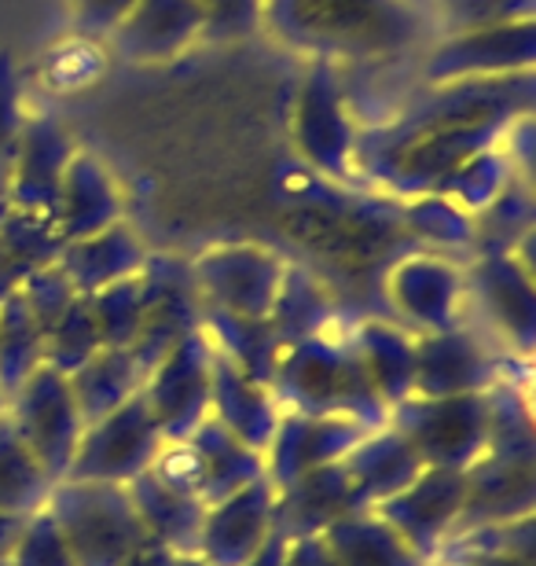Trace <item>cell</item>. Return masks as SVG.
Listing matches in <instances>:
<instances>
[{
	"label": "cell",
	"instance_id": "obj_4",
	"mask_svg": "<svg viewBox=\"0 0 536 566\" xmlns=\"http://www.w3.org/2000/svg\"><path fill=\"white\" fill-rule=\"evenodd\" d=\"M60 526L74 566H122L136 548L147 545V530L133 507V496L118 482H74L52 485L44 504Z\"/></svg>",
	"mask_w": 536,
	"mask_h": 566
},
{
	"label": "cell",
	"instance_id": "obj_6",
	"mask_svg": "<svg viewBox=\"0 0 536 566\" xmlns=\"http://www.w3.org/2000/svg\"><path fill=\"white\" fill-rule=\"evenodd\" d=\"M291 140L298 155L316 174L330 180H353V144H357V122H353L335 63L313 60L305 71L298 96L291 111Z\"/></svg>",
	"mask_w": 536,
	"mask_h": 566
},
{
	"label": "cell",
	"instance_id": "obj_29",
	"mask_svg": "<svg viewBox=\"0 0 536 566\" xmlns=\"http://www.w3.org/2000/svg\"><path fill=\"white\" fill-rule=\"evenodd\" d=\"M353 346L368 368V379L375 382L386 409L404 398H412V379H416V335L404 332L390 321H360L349 332Z\"/></svg>",
	"mask_w": 536,
	"mask_h": 566
},
{
	"label": "cell",
	"instance_id": "obj_3",
	"mask_svg": "<svg viewBox=\"0 0 536 566\" xmlns=\"http://www.w3.org/2000/svg\"><path fill=\"white\" fill-rule=\"evenodd\" d=\"M269 390L283 412L346 416L368 430L386 427V412H390L349 335L327 332L283 346Z\"/></svg>",
	"mask_w": 536,
	"mask_h": 566
},
{
	"label": "cell",
	"instance_id": "obj_55",
	"mask_svg": "<svg viewBox=\"0 0 536 566\" xmlns=\"http://www.w3.org/2000/svg\"><path fill=\"white\" fill-rule=\"evenodd\" d=\"M449 566H536V556H493V559H471V563H449Z\"/></svg>",
	"mask_w": 536,
	"mask_h": 566
},
{
	"label": "cell",
	"instance_id": "obj_22",
	"mask_svg": "<svg viewBox=\"0 0 536 566\" xmlns=\"http://www.w3.org/2000/svg\"><path fill=\"white\" fill-rule=\"evenodd\" d=\"M272 482L258 479L246 490L210 504L196 556L207 566H243L272 534Z\"/></svg>",
	"mask_w": 536,
	"mask_h": 566
},
{
	"label": "cell",
	"instance_id": "obj_12",
	"mask_svg": "<svg viewBox=\"0 0 536 566\" xmlns=\"http://www.w3.org/2000/svg\"><path fill=\"white\" fill-rule=\"evenodd\" d=\"M283 269H287V262L276 251H265V247L254 243L210 247L191 262L202 302L243 316H269Z\"/></svg>",
	"mask_w": 536,
	"mask_h": 566
},
{
	"label": "cell",
	"instance_id": "obj_24",
	"mask_svg": "<svg viewBox=\"0 0 536 566\" xmlns=\"http://www.w3.org/2000/svg\"><path fill=\"white\" fill-rule=\"evenodd\" d=\"M213 346V343H210ZM210 416L243 446L265 452L280 423V401L265 382L250 379L243 368L232 365L221 349L210 357Z\"/></svg>",
	"mask_w": 536,
	"mask_h": 566
},
{
	"label": "cell",
	"instance_id": "obj_8",
	"mask_svg": "<svg viewBox=\"0 0 536 566\" xmlns=\"http://www.w3.org/2000/svg\"><path fill=\"white\" fill-rule=\"evenodd\" d=\"M166 446L162 427L155 423L151 409H147L144 390L114 409L104 420L85 427L82 441L74 449L71 471L66 479L74 482H133L155 463L158 449Z\"/></svg>",
	"mask_w": 536,
	"mask_h": 566
},
{
	"label": "cell",
	"instance_id": "obj_42",
	"mask_svg": "<svg viewBox=\"0 0 536 566\" xmlns=\"http://www.w3.org/2000/svg\"><path fill=\"white\" fill-rule=\"evenodd\" d=\"M401 213H404L408 229L433 247H471V240H474V213L455 207L449 196L404 199Z\"/></svg>",
	"mask_w": 536,
	"mask_h": 566
},
{
	"label": "cell",
	"instance_id": "obj_39",
	"mask_svg": "<svg viewBox=\"0 0 536 566\" xmlns=\"http://www.w3.org/2000/svg\"><path fill=\"white\" fill-rule=\"evenodd\" d=\"M88 310H93L99 343L104 346H133L144 324V287L140 273L125 276L118 283H107L104 291L88 294Z\"/></svg>",
	"mask_w": 536,
	"mask_h": 566
},
{
	"label": "cell",
	"instance_id": "obj_58",
	"mask_svg": "<svg viewBox=\"0 0 536 566\" xmlns=\"http://www.w3.org/2000/svg\"><path fill=\"white\" fill-rule=\"evenodd\" d=\"M8 412V398H4V390H0V416Z\"/></svg>",
	"mask_w": 536,
	"mask_h": 566
},
{
	"label": "cell",
	"instance_id": "obj_14",
	"mask_svg": "<svg viewBox=\"0 0 536 566\" xmlns=\"http://www.w3.org/2000/svg\"><path fill=\"white\" fill-rule=\"evenodd\" d=\"M466 496V471L455 468H423L419 479L408 490L386 496L371 507L375 515L386 518L397 534L408 541V548L427 563L438 556L444 537L452 534Z\"/></svg>",
	"mask_w": 536,
	"mask_h": 566
},
{
	"label": "cell",
	"instance_id": "obj_25",
	"mask_svg": "<svg viewBox=\"0 0 536 566\" xmlns=\"http://www.w3.org/2000/svg\"><path fill=\"white\" fill-rule=\"evenodd\" d=\"M144 243L133 232V224H107L104 232H93L85 240H71L60 247L55 265L63 269V276L71 280V287L77 294H96L107 283H118L125 276H136L144 269Z\"/></svg>",
	"mask_w": 536,
	"mask_h": 566
},
{
	"label": "cell",
	"instance_id": "obj_20",
	"mask_svg": "<svg viewBox=\"0 0 536 566\" xmlns=\"http://www.w3.org/2000/svg\"><path fill=\"white\" fill-rule=\"evenodd\" d=\"M202 27L207 15L199 0H136L107 41L129 63H166L202 44Z\"/></svg>",
	"mask_w": 536,
	"mask_h": 566
},
{
	"label": "cell",
	"instance_id": "obj_50",
	"mask_svg": "<svg viewBox=\"0 0 536 566\" xmlns=\"http://www.w3.org/2000/svg\"><path fill=\"white\" fill-rule=\"evenodd\" d=\"M71 4H74L77 30H82L88 41H104L111 38V30L125 19V11H129L136 0H71Z\"/></svg>",
	"mask_w": 536,
	"mask_h": 566
},
{
	"label": "cell",
	"instance_id": "obj_44",
	"mask_svg": "<svg viewBox=\"0 0 536 566\" xmlns=\"http://www.w3.org/2000/svg\"><path fill=\"white\" fill-rule=\"evenodd\" d=\"M19 294L27 298L30 305V313L38 316V324H41V332L49 335L55 321L66 313V305H71L77 298V291L71 287V280L63 276V269L60 265H41V269H33V273L19 283Z\"/></svg>",
	"mask_w": 536,
	"mask_h": 566
},
{
	"label": "cell",
	"instance_id": "obj_38",
	"mask_svg": "<svg viewBox=\"0 0 536 566\" xmlns=\"http://www.w3.org/2000/svg\"><path fill=\"white\" fill-rule=\"evenodd\" d=\"M493 556H536V512L511 518V523H485L463 530V534H452L438 548V556L430 559V566L493 559Z\"/></svg>",
	"mask_w": 536,
	"mask_h": 566
},
{
	"label": "cell",
	"instance_id": "obj_51",
	"mask_svg": "<svg viewBox=\"0 0 536 566\" xmlns=\"http://www.w3.org/2000/svg\"><path fill=\"white\" fill-rule=\"evenodd\" d=\"M283 566H338L335 556H330L324 534L320 537H298L287 541V556H283Z\"/></svg>",
	"mask_w": 536,
	"mask_h": 566
},
{
	"label": "cell",
	"instance_id": "obj_21",
	"mask_svg": "<svg viewBox=\"0 0 536 566\" xmlns=\"http://www.w3.org/2000/svg\"><path fill=\"white\" fill-rule=\"evenodd\" d=\"M463 291L466 280L460 269L433 254H408L386 276L390 305L423 335L460 324Z\"/></svg>",
	"mask_w": 536,
	"mask_h": 566
},
{
	"label": "cell",
	"instance_id": "obj_10",
	"mask_svg": "<svg viewBox=\"0 0 536 566\" xmlns=\"http://www.w3.org/2000/svg\"><path fill=\"white\" fill-rule=\"evenodd\" d=\"M536 66V15L500 22V27L449 33L427 55V85L474 82V77L529 74Z\"/></svg>",
	"mask_w": 536,
	"mask_h": 566
},
{
	"label": "cell",
	"instance_id": "obj_23",
	"mask_svg": "<svg viewBox=\"0 0 536 566\" xmlns=\"http://www.w3.org/2000/svg\"><path fill=\"white\" fill-rule=\"evenodd\" d=\"M118 221H125V196L118 180L96 155L74 151L52 207V224L60 240H85V235L104 232L107 224Z\"/></svg>",
	"mask_w": 536,
	"mask_h": 566
},
{
	"label": "cell",
	"instance_id": "obj_35",
	"mask_svg": "<svg viewBox=\"0 0 536 566\" xmlns=\"http://www.w3.org/2000/svg\"><path fill=\"white\" fill-rule=\"evenodd\" d=\"M44 365V332L27 298L11 291L0 298V390L11 398Z\"/></svg>",
	"mask_w": 536,
	"mask_h": 566
},
{
	"label": "cell",
	"instance_id": "obj_26",
	"mask_svg": "<svg viewBox=\"0 0 536 566\" xmlns=\"http://www.w3.org/2000/svg\"><path fill=\"white\" fill-rule=\"evenodd\" d=\"M125 490L133 496V507L140 515L147 537L166 545L177 556H196L202 518H207V501L196 493H177L166 482H158L151 468L136 474L133 482H125Z\"/></svg>",
	"mask_w": 536,
	"mask_h": 566
},
{
	"label": "cell",
	"instance_id": "obj_33",
	"mask_svg": "<svg viewBox=\"0 0 536 566\" xmlns=\"http://www.w3.org/2000/svg\"><path fill=\"white\" fill-rule=\"evenodd\" d=\"M338 321L335 298H330L327 283L316 280L309 269L302 265H287L283 269L276 302L269 310V324L272 332L280 335L283 346L302 343V338L313 335H327Z\"/></svg>",
	"mask_w": 536,
	"mask_h": 566
},
{
	"label": "cell",
	"instance_id": "obj_5",
	"mask_svg": "<svg viewBox=\"0 0 536 566\" xmlns=\"http://www.w3.org/2000/svg\"><path fill=\"white\" fill-rule=\"evenodd\" d=\"M386 427H393L427 468L466 471L488 446V394H452V398L412 394L390 405Z\"/></svg>",
	"mask_w": 536,
	"mask_h": 566
},
{
	"label": "cell",
	"instance_id": "obj_2",
	"mask_svg": "<svg viewBox=\"0 0 536 566\" xmlns=\"http://www.w3.org/2000/svg\"><path fill=\"white\" fill-rule=\"evenodd\" d=\"M261 30L320 63L386 60L427 33L412 0H265Z\"/></svg>",
	"mask_w": 536,
	"mask_h": 566
},
{
	"label": "cell",
	"instance_id": "obj_15",
	"mask_svg": "<svg viewBox=\"0 0 536 566\" xmlns=\"http://www.w3.org/2000/svg\"><path fill=\"white\" fill-rule=\"evenodd\" d=\"M533 235H526L515 251L477 254L471 265V291L485 316L500 327V335L511 338V346L522 357L536 346V291L529 265Z\"/></svg>",
	"mask_w": 536,
	"mask_h": 566
},
{
	"label": "cell",
	"instance_id": "obj_46",
	"mask_svg": "<svg viewBox=\"0 0 536 566\" xmlns=\"http://www.w3.org/2000/svg\"><path fill=\"white\" fill-rule=\"evenodd\" d=\"M207 27H202V44H228L243 41L261 30V4L265 0H199Z\"/></svg>",
	"mask_w": 536,
	"mask_h": 566
},
{
	"label": "cell",
	"instance_id": "obj_30",
	"mask_svg": "<svg viewBox=\"0 0 536 566\" xmlns=\"http://www.w3.org/2000/svg\"><path fill=\"white\" fill-rule=\"evenodd\" d=\"M191 446H196L199 460H202V501L217 504L224 496H232L246 485H254L258 479H265V452L243 446L235 434L207 416L196 430H191Z\"/></svg>",
	"mask_w": 536,
	"mask_h": 566
},
{
	"label": "cell",
	"instance_id": "obj_11",
	"mask_svg": "<svg viewBox=\"0 0 536 566\" xmlns=\"http://www.w3.org/2000/svg\"><path fill=\"white\" fill-rule=\"evenodd\" d=\"M210 357L207 332H191L151 368L144 398L166 441H188L191 430L210 416Z\"/></svg>",
	"mask_w": 536,
	"mask_h": 566
},
{
	"label": "cell",
	"instance_id": "obj_52",
	"mask_svg": "<svg viewBox=\"0 0 536 566\" xmlns=\"http://www.w3.org/2000/svg\"><path fill=\"white\" fill-rule=\"evenodd\" d=\"M122 566H180V556L169 552L166 545H158V541H147V545L136 548Z\"/></svg>",
	"mask_w": 536,
	"mask_h": 566
},
{
	"label": "cell",
	"instance_id": "obj_17",
	"mask_svg": "<svg viewBox=\"0 0 536 566\" xmlns=\"http://www.w3.org/2000/svg\"><path fill=\"white\" fill-rule=\"evenodd\" d=\"M500 382V365L471 327L455 324L444 332L416 338V379L419 398H452V394H482Z\"/></svg>",
	"mask_w": 536,
	"mask_h": 566
},
{
	"label": "cell",
	"instance_id": "obj_7",
	"mask_svg": "<svg viewBox=\"0 0 536 566\" xmlns=\"http://www.w3.org/2000/svg\"><path fill=\"white\" fill-rule=\"evenodd\" d=\"M8 420L27 441L33 460L41 463L52 482H63L71 471L74 449L85 434L82 412L74 405L71 382L63 371L41 365L22 387L8 398Z\"/></svg>",
	"mask_w": 536,
	"mask_h": 566
},
{
	"label": "cell",
	"instance_id": "obj_57",
	"mask_svg": "<svg viewBox=\"0 0 536 566\" xmlns=\"http://www.w3.org/2000/svg\"><path fill=\"white\" fill-rule=\"evenodd\" d=\"M180 566H207L199 556H180Z\"/></svg>",
	"mask_w": 536,
	"mask_h": 566
},
{
	"label": "cell",
	"instance_id": "obj_28",
	"mask_svg": "<svg viewBox=\"0 0 536 566\" xmlns=\"http://www.w3.org/2000/svg\"><path fill=\"white\" fill-rule=\"evenodd\" d=\"M74 394V405L82 412V423L93 427L114 409H122L125 401L136 398L147 382V371L140 360L133 357L129 346H99L82 368L66 376Z\"/></svg>",
	"mask_w": 536,
	"mask_h": 566
},
{
	"label": "cell",
	"instance_id": "obj_37",
	"mask_svg": "<svg viewBox=\"0 0 536 566\" xmlns=\"http://www.w3.org/2000/svg\"><path fill=\"white\" fill-rule=\"evenodd\" d=\"M536 210H533V188L526 177H511L504 191L474 213V240L471 247L477 254L515 251V247L533 235Z\"/></svg>",
	"mask_w": 536,
	"mask_h": 566
},
{
	"label": "cell",
	"instance_id": "obj_54",
	"mask_svg": "<svg viewBox=\"0 0 536 566\" xmlns=\"http://www.w3.org/2000/svg\"><path fill=\"white\" fill-rule=\"evenodd\" d=\"M22 523H27V515H4V512H0V566H11V548H15Z\"/></svg>",
	"mask_w": 536,
	"mask_h": 566
},
{
	"label": "cell",
	"instance_id": "obj_18",
	"mask_svg": "<svg viewBox=\"0 0 536 566\" xmlns=\"http://www.w3.org/2000/svg\"><path fill=\"white\" fill-rule=\"evenodd\" d=\"M368 501L360 496L357 482L341 468V460L324 463L298 474L291 485L276 490L272 501V530L287 541L298 537H320L330 523L346 518L353 512H364Z\"/></svg>",
	"mask_w": 536,
	"mask_h": 566
},
{
	"label": "cell",
	"instance_id": "obj_41",
	"mask_svg": "<svg viewBox=\"0 0 536 566\" xmlns=\"http://www.w3.org/2000/svg\"><path fill=\"white\" fill-rule=\"evenodd\" d=\"M99 346L104 343H99L88 298L85 294H77V298L66 305V313L55 321L52 332L44 335V365L63 371V376H71V371L82 368Z\"/></svg>",
	"mask_w": 536,
	"mask_h": 566
},
{
	"label": "cell",
	"instance_id": "obj_49",
	"mask_svg": "<svg viewBox=\"0 0 536 566\" xmlns=\"http://www.w3.org/2000/svg\"><path fill=\"white\" fill-rule=\"evenodd\" d=\"M99 44L96 41H74V44H55L49 60V82L60 88H74L93 82L99 74Z\"/></svg>",
	"mask_w": 536,
	"mask_h": 566
},
{
	"label": "cell",
	"instance_id": "obj_9",
	"mask_svg": "<svg viewBox=\"0 0 536 566\" xmlns=\"http://www.w3.org/2000/svg\"><path fill=\"white\" fill-rule=\"evenodd\" d=\"M144 287V324L136 343L129 346L140 368L151 376V368L174 349L180 338L202 327V294L191 262L180 254H147L140 269Z\"/></svg>",
	"mask_w": 536,
	"mask_h": 566
},
{
	"label": "cell",
	"instance_id": "obj_1",
	"mask_svg": "<svg viewBox=\"0 0 536 566\" xmlns=\"http://www.w3.org/2000/svg\"><path fill=\"white\" fill-rule=\"evenodd\" d=\"M536 74L430 85L382 126L357 129L353 169L390 196H438L455 169L504 140L511 122L533 115Z\"/></svg>",
	"mask_w": 536,
	"mask_h": 566
},
{
	"label": "cell",
	"instance_id": "obj_16",
	"mask_svg": "<svg viewBox=\"0 0 536 566\" xmlns=\"http://www.w3.org/2000/svg\"><path fill=\"white\" fill-rule=\"evenodd\" d=\"M74 137L52 115H27L8 166V196L15 210L44 213L52 218L55 196H60L66 163L74 158Z\"/></svg>",
	"mask_w": 536,
	"mask_h": 566
},
{
	"label": "cell",
	"instance_id": "obj_36",
	"mask_svg": "<svg viewBox=\"0 0 536 566\" xmlns=\"http://www.w3.org/2000/svg\"><path fill=\"white\" fill-rule=\"evenodd\" d=\"M52 479L33 460L27 441L11 427L8 412L0 416V512L4 515H33L49 504Z\"/></svg>",
	"mask_w": 536,
	"mask_h": 566
},
{
	"label": "cell",
	"instance_id": "obj_56",
	"mask_svg": "<svg viewBox=\"0 0 536 566\" xmlns=\"http://www.w3.org/2000/svg\"><path fill=\"white\" fill-rule=\"evenodd\" d=\"M11 210V196H8V166H0V221L8 218Z\"/></svg>",
	"mask_w": 536,
	"mask_h": 566
},
{
	"label": "cell",
	"instance_id": "obj_47",
	"mask_svg": "<svg viewBox=\"0 0 536 566\" xmlns=\"http://www.w3.org/2000/svg\"><path fill=\"white\" fill-rule=\"evenodd\" d=\"M22 122H27V111H22L19 66L8 52H0V166H11Z\"/></svg>",
	"mask_w": 536,
	"mask_h": 566
},
{
	"label": "cell",
	"instance_id": "obj_40",
	"mask_svg": "<svg viewBox=\"0 0 536 566\" xmlns=\"http://www.w3.org/2000/svg\"><path fill=\"white\" fill-rule=\"evenodd\" d=\"M511 177H515V166H511V158L504 155V147L496 144L455 169V174L444 180V188L438 196H449L455 207H463L466 213H477L504 191Z\"/></svg>",
	"mask_w": 536,
	"mask_h": 566
},
{
	"label": "cell",
	"instance_id": "obj_32",
	"mask_svg": "<svg viewBox=\"0 0 536 566\" xmlns=\"http://www.w3.org/2000/svg\"><path fill=\"white\" fill-rule=\"evenodd\" d=\"M324 541L338 566H430L371 507L330 523L324 530Z\"/></svg>",
	"mask_w": 536,
	"mask_h": 566
},
{
	"label": "cell",
	"instance_id": "obj_48",
	"mask_svg": "<svg viewBox=\"0 0 536 566\" xmlns=\"http://www.w3.org/2000/svg\"><path fill=\"white\" fill-rule=\"evenodd\" d=\"M151 474L177 493H202V460L191 441H166L151 463Z\"/></svg>",
	"mask_w": 536,
	"mask_h": 566
},
{
	"label": "cell",
	"instance_id": "obj_27",
	"mask_svg": "<svg viewBox=\"0 0 536 566\" xmlns=\"http://www.w3.org/2000/svg\"><path fill=\"white\" fill-rule=\"evenodd\" d=\"M341 468L357 482V490L364 501H368V507H375L379 501H386V496L408 490L427 463L419 460V452L408 446L393 427H375L341 457Z\"/></svg>",
	"mask_w": 536,
	"mask_h": 566
},
{
	"label": "cell",
	"instance_id": "obj_45",
	"mask_svg": "<svg viewBox=\"0 0 536 566\" xmlns=\"http://www.w3.org/2000/svg\"><path fill=\"white\" fill-rule=\"evenodd\" d=\"M438 4L444 22H449V33L500 27V22L536 15V0H438Z\"/></svg>",
	"mask_w": 536,
	"mask_h": 566
},
{
	"label": "cell",
	"instance_id": "obj_13",
	"mask_svg": "<svg viewBox=\"0 0 536 566\" xmlns=\"http://www.w3.org/2000/svg\"><path fill=\"white\" fill-rule=\"evenodd\" d=\"M533 512H536V449H485L466 468V496L452 534H463V530L485 523H511V518Z\"/></svg>",
	"mask_w": 536,
	"mask_h": 566
},
{
	"label": "cell",
	"instance_id": "obj_34",
	"mask_svg": "<svg viewBox=\"0 0 536 566\" xmlns=\"http://www.w3.org/2000/svg\"><path fill=\"white\" fill-rule=\"evenodd\" d=\"M60 232H55L52 218L30 210H8V218L0 221V298L11 291H19V283L27 280L33 269L52 265L60 254Z\"/></svg>",
	"mask_w": 536,
	"mask_h": 566
},
{
	"label": "cell",
	"instance_id": "obj_53",
	"mask_svg": "<svg viewBox=\"0 0 536 566\" xmlns=\"http://www.w3.org/2000/svg\"><path fill=\"white\" fill-rule=\"evenodd\" d=\"M283 556H287V537H280L276 530H272L265 545H261L243 566H283Z\"/></svg>",
	"mask_w": 536,
	"mask_h": 566
},
{
	"label": "cell",
	"instance_id": "obj_43",
	"mask_svg": "<svg viewBox=\"0 0 536 566\" xmlns=\"http://www.w3.org/2000/svg\"><path fill=\"white\" fill-rule=\"evenodd\" d=\"M11 566H74L66 541L55 526L49 507L27 515V523L19 530V541L11 548Z\"/></svg>",
	"mask_w": 536,
	"mask_h": 566
},
{
	"label": "cell",
	"instance_id": "obj_31",
	"mask_svg": "<svg viewBox=\"0 0 536 566\" xmlns=\"http://www.w3.org/2000/svg\"><path fill=\"white\" fill-rule=\"evenodd\" d=\"M202 332L213 343V349L246 371L250 379L258 382H272V371H276V360L283 354L280 335L272 332L269 316H243V313H228L217 310V305H202Z\"/></svg>",
	"mask_w": 536,
	"mask_h": 566
},
{
	"label": "cell",
	"instance_id": "obj_19",
	"mask_svg": "<svg viewBox=\"0 0 536 566\" xmlns=\"http://www.w3.org/2000/svg\"><path fill=\"white\" fill-rule=\"evenodd\" d=\"M364 434H368V427L346 420V416L283 412L265 449V479L272 482V490H283L298 474L341 460Z\"/></svg>",
	"mask_w": 536,
	"mask_h": 566
}]
</instances>
